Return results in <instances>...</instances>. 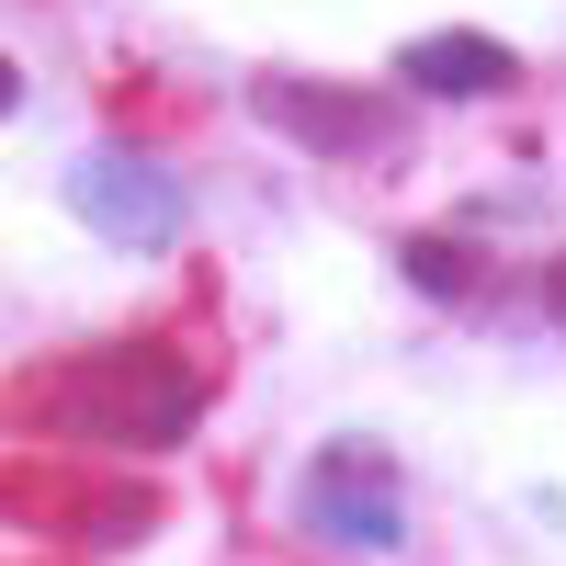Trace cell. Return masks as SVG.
Instances as JSON below:
<instances>
[{"instance_id": "8", "label": "cell", "mask_w": 566, "mask_h": 566, "mask_svg": "<svg viewBox=\"0 0 566 566\" xmlns=\"http://www.w3.org/2000/svg\"><path fill=\"white\" fill-rule=\"evenodd\" d=\"M12 103H23V69H12V57H0V114H12Z\"/></svg>"}, {"instance_id": "4", "label": "cell", "mask_w": 566, "mask_h": 566, "mask_svg": "<svg viewBox=\"0 0 566 566\" xmlns=\"http://www.w3.org/2000/svg\"><path fill=\"white\" fill-rule=\"evenodd\" d=\"M250 103H261L283 136L328 148V159H352V148H386V136H397V103H374V91H340V80H261Z\"/></svg>"}, {"instance_id": "3", "label": "cell", "mask_w": 566, "mask_h": 566, "mask_svg": "<svg viewBox=\"0 0 566 566\" xmlns=\"http://www.w3.org/2000/svg\"><path fill=\"white\" fill-rule=\"evenodd\" d=\"M69 205L103 227V239H125V250H159V239H181V181L159 170V159H136V148H91L80 170H69Z\"/></svg>"}, {"instance_id": "1", "label": "cell", "mask_w": 566, "mask_h": 566, "mask_svg": "<svg viewBox=\"0 0 566 566\" xmlns=\"http://www.w3.org/2000/svg\"><path fill=\"white\" fill-rule=\"evenodd\" d=\"M57 408H69V431H91V442L159 453V442H181L205 419V374L181 352H159V340H125V352H91L57 386Z\"/></svg>"}, {"instance_id": "5", "label": "cell", "mask_w": 566, "mask_h": 566, "mask_svg": "<svg viewBox=\"0 0 566 566\" xmlns=\"http://www.w3.org/2000/svg\"><path fill=\"white\" fill-rule=\"evenodd\" d=\"M408 91H442V103H488V91L522 80V57H510L499 34H419L408 57H397Z\"/></svg>"}, {"instance_id": "6", "label": "cell", "mask_w": 566, "mask_h": 566, "mask_svg": "<svg viewBox=\"0 0 566 566\" xmlns=\"http://www.w3.org/2000/svg\"><path fill=\"white\" fill-rule=\"evenodd\" d=\"M408 283H419V295H476L488 250L476 239H408Z\"/></svg>"}, {"instance_id": "2", "label": "cell", "mask_w": 566, "mask_h": 566, "mask_svg": "<svg viewBox=\"0 0 566 566\" xmlns=\"http://www.w3.org/2000/svg\"><path fill=\"white\" fill-rule=\"evenodd\" d=\"M295 510H306V533H317V544H352V555L408 544V488H397L386 442H328V453L306 464Z\"/></svg>"}, {"instance_id": "7", "label": "cell", "mask_w": 566, "mask_h": 566, "mask_svg": "<svg viewBox=\"0 0 566 566\" xmlns=\"http://www.w3.org/2000/svg\"><path fill=\"white\" fill-rule=\"evenodd\" d=\"M533 295H544V317H566V250L544 261V283H533Z\"/></svg>"}]
</instances>
